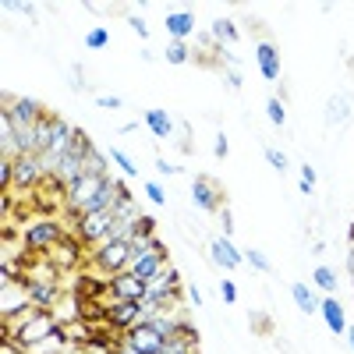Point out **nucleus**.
I'll return each mask as SVG.
<instances>
[{
  "instance_id": "f257e3e1",
  "label": "nucleus",
  "mask_w": 354,
  "mask_h": 354,
  "mask_svg": "<svg viewBox=\"0 0 354 354\" xmlns=\"http://www.w3.org/2000/svg\"><path fill=\"white\" fill-rule=\"evenodd\" d=\"M93 262H96V273H103L106 280L117 277V273H128V266H131V238L106 241L103 248L93 252Z\"/></svg>"
},
{
  "instance_id": "f03ea898",
  "label": "nucleus",
  "mask_w": 354,
  "mask_h": 354,
  "mask_svg": "<svg viewBox=\"0 0 354 354\" xmlns=\"http://www.w3.org/2000/svg\"><path fill=\"white\" fill-rule=\"evenodd\" d=\"M61 241H64V227L57 223V220H36L32 227L25 230V248L32 252V255H36V252L46 255V252H53Z\"/></svg>"
},
{
  "instance_id": "7ed1b4c3",
  "label": "nucleus",
  "mask_w": 354,
  "mask_h": 354,
  "mask_svg": "<svg viewBox=\"0 0 354 354\" xmlns=\"http://www.w3.org/2000/svg\"><path fill=\"white\" fill-rule=\"evenodd\" d=\"M121 344L135 354H163L167 351V337L149 330L145 322H138V326H131L128 333H121Z\"/></svg>"
},
{
  "instance_id": "20e7f679",
  "label": "nucleus",
  "mask_w": 354,
  "mask_h": 354,
  "mask_svg": "<svg viewBox=\"0 0 354 354\" xmlns=\"http://www.w3.org/2000/svg\"><path fill=\"white\" fill-rule=\"evenodd\" d=\"M113 213H82L78 220H75V227H78V238L85 241V245H103L106 241V234H110V227H113Z\"/></svg>"
},
{
  "instance_id": "39448f33",
  "label": "nucleus",
  "mask_w": 354,
  "mask_h": 354,
  "mask_svg": "<svg viewBox=\"0 0 354 354\" xmlns=\"http://www.w3.org/2000/svg\"><path fill=\"white\" fill-rule=\"evenodd\" d=\"M25 294H28V305L36 312H53L61 305V290H57L53 280H43V277H28L25 280Z\"/></svg>"
},
{
  "instance_id": "423d86ee",
  "label": "nucleus",
  "mask_w": 354,
  "mask_h": 354,
  "mask_svg": "<svg viewBox=\"0 0 354 354\" xmlns=\"http://www.w3.org/2000/svg\"><path fill=\"white\" fill-rule=\"evenodd\" d=\"M145 294H149V283L145 280H138L135 273H117V277H110L106 305H113V301H145Z\"/></svg>"
},
{
  "instance_id": "0eeeda50",
  "label": "nucleus",
  "mask_w": 354,
  "mask_h": 354,
  "mask_svg": "<svg viewBox=\"0 0 354 354\" xmlns=\"http://www.w3.org/2000/svg\"><path fill=\"white\" fill-rule=\"evenodd\" d=\"M192 198L202 213H220L223 209V192L220 181H209V177H195L192 181Z\"/></svg>"
},
{
  "instance_id": "6e6552de",
  "label": "nucleus",
  "mask_w": 354,
  "mask_h": 354,
  "mask_svg": "<svg viewBox=\"0 0 354 354\" xmlns=\"http://www.w3.org/2000/svg\"><path fill=\"white\" fill-rule=\"evenodd\" d=\"M106 319H110V330L128 333L131 326H138V322L145 319V308H142V301H113Z\"/></svg>"
},
{
  "instance_id": "1a4fd4ad",
  "label": "nucleus",
  "mask_w": 354,
  "mask_h": 354,
  "mask_svg": "<svg viewBox=\"0 0 354 354\" xmlns=\"http://www.w3.org/2000/svg\"><path fill=\"white\" fill-rule=\"evenodd\" d=\"M167 270H170V262H167V248H163V245H156V252H153V255H145V259H138L128 273H135V277H138V280H145V283H156Z\"/></svg>"
},
{
  "instance_id": "9d476101",
  "label": "nucleus",
  "mask_w": 354,
  "mask_h": 354,
  "mask_svg": "<svg viewBox=\"0 0 354 354\" xmlns=\"http://www.w3.org/2000/svg\"><path fill=\"white\" fill-rule=\"evenodd\" d=\"M209 259H213V266H220V270H238V266L245 262V252L230 238H213L209 241Z\"/></svg>"
},
{
  "instance_id": "9b49d317",
  "label": "nucleus",
  "mask_w": 354,
  "mask_h": 354,
  "mask_svg": "<svg viewBox=\"0 0 354 354\" xmlns=\"http://www.w3.org/2000/svg\"><path fill=\"white\" fill-rule=\"evenodd\" d=\"M4 110L11 113V121H15L18 128H32V124H39L43 117H46V110H43L36 100H28V96L15 100V106H4Z\"/></svg>"
},
{
  "instance_id": "f8f14e48",
  "label": "nucleus",
  "mask_w": 354,
  "mask_h": 354,
  "mask_svg": "<svg viewBox=\"0 0 354 354\" xmlns=\"http://www.w3.org/2000/svg\"><path fill=\"white\" fill-rule=\"evenodd\" d=\"M163 28H167V36L170 39H188L192 32H195V15L192 11H170L167 18H163Z\"/></svg>"
},
{
  "instance_id": "ddd939ff",
  "label": "nucleus",
  "mask_w": 354,
  "mask_h": 354,
  "mask_svg": "<svg viewBox=\"0 0 354 354\" xmlns=\"http://www.w3.org/2000/svg\"><path fill=\"white\" fill-rule=\"evenodd\" d=\"M255 57H259V71L266 82H277L280 78V53L273 43H259L255 46Z\"/></svg>"
},
{
  "instance_id": "4468645a",
  "label": "nucleus",
  "mask_w": 354,
  "mask_h": 354,
  "mask_svg": "<svg viewBox=\"0 0 354 354\" xmlns=\"http://www.w3.org/2000/svg\"><path fill=\"white\" fill-rule=\"evenodd\" d=\"M319 312H322V319H326V330L330 333H347V312L340 308L337 298H322L319 301Z\"/></svg>"
},
{
  "instance_id": "2eb2a0df",
  "label": "nucleus",
  "mask_w": 354,
  "mask_h": 354,
  "mask_svg": "<svg viewBox=\"0 0 354 354\" xmlns=\"http://www.w3.org/2000/svg\"><path fill=\"white\" fill-rule=\"evenodd\" d=\"M78 255H82V248H78V241H71V238H64L61 245H57L53 252H46V262L53 266V270H68V266H75L78 262Z\"/></svg>"
},
{
  "instance_id": "dca6fc26",
  "label": "nucleus",
  "mask_w": 354,
  "mask_h": 354,
  "mask_svg": "<svg viewBox=\"0 0 354 354\" xmlns=\"http://www.w3.org/2000/svg\"><path fill=\"white\" fill-rule=\"evenodd\" d=\"M145 128H149L156 138H170L174 135V121H170V113L167 110H145Z\"/></svg>"
},
{
  "instance_id": "f3484780",
  "label": "nucleus",
  "mask_w": 354,
  "mask_h": 354,
  "mask_svg": "<svg viewBox=\"0 0 354 354\" xmlns=\"http://www.w3.org/2000/svg\"><path fill=\"white\" fill-rule=\"evenodd\" d=\"M294 301H298V308L305 312V315H312V312H319V301L322 298H315V290L308 287V283H294Z\"/></svg>"
},
{
  "instance_id": "a211bd4d",
  "label": "nucleus",
  "mask_w": 354,
  "mask_h": 354,
  "mask_svg": "<svg viewBox=\"0 0 354 354\" xmlns=\"http://www.w3.org/2000/svg\"><path fill=\"white\" fill-rule=\"evenodd\" d=\"M209 32H213V39H216L220 46H230V43H238V28H234V25H230L227 18H216Z\"/></svg>"
},
{
  "instance_id": "6ab92c4d",
  "label": "nucleus",
  "mask_w": 354,
  "mask_h": 354,
  "mask_svg": "<svg viewBox=\"0 0 354 354\" xmlns=\"http://www.w3.org/2000/svg\"><path fill=\"white\" fill-rule=\"evenodd\" d=\"M163 57H167V64H185V61H192V50L181 39H170L167 50H163Z\"/></svg>"
},
{
  "instance_id": "aec40b11",
  "label": "nucleus",
  "mask_w": 354,
  "mask_h": 354,
  "mask_svg": "<svg viewBox=\"0 0 354 354\" xmlns=\"http://www.w3.org/2000/svg\"><path fill=\"white\" fill-rule=\"evenodd\" d=\"M312 280H315L319 290H326V294L337 290V273L330 270V266H315V270H312Z\"/></svg>"
},
{
  "instance_id": "412c9836",
  "label": "nucleus",
  "mask_w": 354,
  "mask_h": 354,
  "mask_svg": "<svg viewBox=\"0 0 354 354\" xmlns=\"http://www.w3.org/2000/svg\"><path fill=\"white\" fill-rule=\"evenodd\" d=\"M149 238H156V220L142 213L138 223L131 227V241H149Z\"/></svg>"
},
{
  "instance_id": "4be33fe9",
  "label": "nucleus",
  "mask_w": 354,
  "mask_h": 354,
  "mask_svg": "<svg viewBox=\"0 0 354 354\" xmlns=\"http://www.w3.org/2000/svg\"><path fill=\"white\" fill-rule=\"evenodd\" d=\"M106 156H110V163H117V167H121L128 177H135V174H138V167H135V160H131L128 153H121V149H106Z\"/></svg>"
},
{
  "instance_id": "5701e85b",
  "label": "nucleus",
  "mask_w": 354,
  "mask_h": 354,
  "mask_svg": "<svg viewBox=\"0 0 354 354\" xmlns=\"http://www.w3.org/2000/svg\"><path fill=\"white\" fill-rule=\"evenodd\" d=\"M266 113H270L273 124H283V121H287V110H283L280 96H270V100H266Z\"/></svg>"
},
{
  "instance_id": "b1692460",
  "label": "nucleus",
  "mask_w": 354,
  "mask_h": 354,
  "mask_svg": "<svg viewBox=\"0 0 354 354\" xmlns=\"http://www.w3.org/2000/svg\"><path fill=\"white\" fill-rule=\"evenodd\" d=\"M11 185H15V160H4V156H0V188L11 192Z\"/></svg>"
},
{
  "instance_id": "393cba45",
  "label": "nucleus",
  "mask_w": 354,
  "mask_h": 354,
  "mask_svg": "<svg viewBox=\"0 0 354 354\" xmlns=\"http://www.w3.org/2000/svg\"><path fill=\"white\" fill-rule=\"evenodd\" d=\"M106 43H110V32H106V28H93V32L85 36V46H88V50H103Z\"/></svg>"
},
{
  "instance_id": "a878e982",
  "label": "nucleus",
  "mask_w": 354,
  "mask_h": 354,
  "mask_svg": "<svg viewBox=\"0 0 354 354\" xmlns=\"http://www.w3.org/2000/svg\"><path fill=\"white\" fill-rule=\"evenodd\" d=\"M298 188H301L305 195H312V192H315V170H312L308 163L301 167V185H298Z\"/></svg>"
},
{
  "instance_id": "bb28decb",
  "label": "nucleus",
  "mask_w": 354,
  "mask_h": 354,
  "mask_svg": "<svg viewBox=\"0 0 354 354\" xmlns=\"http://www.w3.org/2000/svg\"><path fill=\"white\" fill-rule=\"evenodd\" d=\"M245 259H248V262L255 266V270H262V273H270V259H266L262 252H255V248H248V252H245Z\"/></svg>"
},
{
  "instance_id": "cd10ccee",
  "label": "nucleus",
  "mask_w": 354,
  "mask_h": 354,
  "mask_svg": "<svg viewBox=\"0 0 354 354\" xmlns=\"http://www.w3.org/2000/svg\"><path fill=\"white\" fill-rule=\"evenodd\" d=\"M266 160H270V163H273V167H277L280 174H283V170L290 167V163H287V156H283L280 149H273V145H270V149H266Z\"/></svg>"
},
{
  "instance_id": "c85d7f7f",
  "label": "nucleus",
  "mask_w": 354,
  "mask_h": 354,
  "mask_svg": "<svg viewBox=\"0 0 354 354\" xmlns=\"http://www.w3.org/2000/svg\"><path fill=\"white\" fill-rule=\"evenodd\" d=\"M96 106H100V110H121L124 100H121V96H96Z\"/></svg>"
},
{
  "instance_id": "c756f323",
  "label": "nucleus",
  "mask_w": 354,
  "mask_h": 354,
  "mask_svg": "<svg viewBox=\"0 0 354 354\" xmlns=\"http://www.w3.org/2000/svg\"><path fill=\"white\" fill-rule=\"evenodd\" d=\"M145 195H149V198H153L156 205H163V202H167V192H163V188H160L156 181H149V185H145Z\"/></svg>"
},
{
  "instance_id": "7c9ffc66",
  "label": "nucleus",
  "mask_w": 354,
  "mask_h": 354,
  "mask_svg": "<svg viewBox=\"0 0 354 354\" xmlns=\"http://www.w3.org/2000/svg\"><path fill=\"white\" fill-rule=\"evenodd\" d=\"M220 294H223V301H227V305L238 301V287H234L230 280H223V283H220Z\"/></svg>"
},
{
  "instance_id": "2f4dec72",
  "label": "nucleus",
  "mask_w": 354,
  "mask_h": 354,
  "mask_svg": "<svg viewBox=\"0 0 354 354\" xmlns=\"http://www.w3.org/2000/svg\"><path fill=\"white\" fill-rule=\"evenodd\" d=\"M220 223H223V238H230V234H234V213L227 209V205L220 209Z\"/></svg>"
},
{
  "instance_id": "473e14b6",
  "label": "nucleus",
  "mask_w": 354,
  "mask_h": 354,
  "mask_svg": "<svg viewBox=\"0 0 354 354\" xmlns=\"http://www.w3.org/2000/svg\"><path fill=\"white\" fill-rule=\"evenodd\" d=\"M128 25L135 28V32L145 39V36H149V25H145V18H138V15H128Z\"/></svg>"
},
{
  "instance_id": "72a5a7b5",
  "label": "nucleus",
  "mask_w": 354,
  "mask_h": 354,
  "mask_svg": "<svg viewBox=\"0 0 354 354\" xmlns=\"http://www.w3.org/2000/svg\"><path fill=\"white\" fill-rule=\"evenodd\" d=\"M223 78H227V85H230V88H241V75H238V68H227V71H223Z\"/></svg>"
},
{
  "instance_id": "f704fd0d",
  "label": "nucleus",
  "mask_w": 354,
  "mask_h": 354,
  "mask_svg": "<svg viewBox=\"0 0 354 354\" xmlns=\"http://www.w3.org/2000/svg\"><path fill=\"white\" fill-rule=\"evenodd\" d=\"M227 153H230V142H227V135H223V131H220V135H216V156H220V160H223V156H227Z\"/></svg>"
},
{
  "instance_id": "c9c22d12",
  "label": "nucleus",
  "mask_w": 354,
  "mask_h": 354,
  "mask_svg": "<svg viewBox=\"0 0 354 354\" xmlns=\"http://www.w3.org/2000/svg\"><path fill=\"white\" fill-rule=\"evenodd\" d=\"M0 354H25V347H18L15 340H4V351H0Z\"/></svg>"
},
{
  "instance_id": "e433bc0d",
  "label": "nucleus",
  "mask_w": 354,
  "mask_h": 354,
  "mask_svg": "<svg viewBox=\"0 0 354 354\" xmlns=\"http://www.w3.org/2000/svg\"><path fill=\"white\" fill-rule=\"evenodd\" d=\"M156 170H160V174H177V167L167 163V160H156Z\"/></svg>"
},
{
  "instance_id": "4c0bfd02",
  "label": "nucleus",
  "mask_w": 354,
  "mask_h": 354,
  "mask_svg": "<svg viewBox=\"0 0 354 354\" xmlns=\"http://www.w3.org/2000/svg\"><path fill=\"white\" fill-rule=\"evenodd\" d=\"M188 301H192V305H202V294H198V287H195V283L188 287Z\"/></svg>"
},
{
  "instance_id": "58836bf2",
  "label": "nucleus",
  "mask_w": 354,
  "mask_h": 354,
  "mask_svg": "<svg viewBox=\"0 0 354 354\" xmlns=\"http://www.w3.org/2000/svg\"><path fill=\"white\" fill-rule=\"evenodd\" d=\"M333 117H344V100L337 96V103H333Z\"/></svg>"
},
{
  "instance_id": "ea45409f",
  "label": "nucleus",
  "mask_w": 354,
  "mask_h": 354,
  "mask_svg": "<svg viewBox=\"0 0 354 354\" xmlns=\"http://www.w3.org/2000/svg\"><path fill=\"white\" fill-rule=\"evenodd\" d=\"M347 340H351V354H354V326H347Z\"/></svg>"
},
{
  "instance_id": "a19ab883",
  "label": "nucleus",
  "mask_w": 354,
  "mask_h": 354,
  "mask_svg": "<svg viewBox=\"0 0 354 354\" xmlns=\"http://www.w3.org/2000/svg\"><path fill=\"white\" fill-rule=\"evenodd\" d=\"M113 354H135V351H128V347H124V344H121V347H117V351H113Z\"/></svg>"
},
{
  "instance_id": "79ce46f5",
  "label": "nucleus",
  "mask_w": 354,
  "mask_h": 354,
  "mask_svg": "<svg viewBox=\"0 0 354 354\" xmlns=\"http://www.w3.org/2000/svg\"><path fill=\"white\" fill-rule=\"evenodd\" d=\"M347 238H351V245H354V223H351V230H347Z\"/></svg>"
}]
</instances>
